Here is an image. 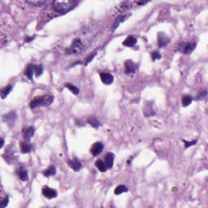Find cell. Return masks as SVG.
<instances>
[{"mask_svg": "<svg viewBox=\"0 0 208 208\" xmlns=\"http://www.w3.org/2000/svg\"><path fill=\"white\" fill-rule=\"evenodd\" d=\"M11 90H12V86H11V85H9L8 86L4 87L3 90H2V91H1V97H2V98L4 99V98L10 94Z\"/></svg>", "mask_w": 208, "mask_h": 208, "instance_id": "603a6c76", "label": "cell"}, {"mask_svg": "<svg viewBox=\"0 0 208 208\" xmlns=\"http://www.w3.org/2000/svg\"><path fill=\"white\" fill-rule=\"evenodd\" d=\"M103 150V144L102 142H95L94 144L90 148V153L94 156H97L100 155Z\"/></svg>", "mask_w": 208, "mask_h": 208, "instance_id": "52a82bcc", "label": "cell"}, {"mask_svg": "<svg viewBox=\"0 0 208 208\" xmlns=\"http://www.w3.org/2000/svg\"><path fill=\"white\" fill-rule=\"evenodd\" d=\"M3 144H4V139H3V138H1V146H0V147H3Z\"/></svg>", "mask_w": 208, "mask_h": 208, "instance_id": "836d02e7", "label": "cell"}, {"mask_svg": "<svg viewBox=\"0 0 208 208\" xmlns=\"http://www.w3.org/2000/svg\"><path fill=\"white\" fill-rule=\"evenodd\" d=\"M126 19V16L125 15H121V16H118L117 18L116 19V21L114 22L113 24V30H116V28H118L120 24H121L122 22H124Z\"/></svg>", "mask_w": 208, "mask_h": 208, "instance_id": "ffe728a7", "label": "cell"}, {"mask_svg": "<svg viewBox=\"0 0 208 208\" xmlns=\"http://www.w3.org/2000/svg\"><path fill=\"white\" fill-rule=\"evenodd\" d=\"M136 43H137V38L133 36H129L123 42V45L127 46V47H133V46H135Z\"/></svg>", "mask_w": 208, "mask_h": 208, "instance_id": "e0dca14e", "label": "cell"}, {"mask_svg": "<svg viewBox=\"0 0 208 208\" xmlns=\"http://www.w3.org/2000/svg\"><path fill=\"white\" fill-rule=\"evenodd\" d=\"M88 123H89L91 126H93L94 128H96V129L98 128V127L101 125L100 122L98 121L95 117H90V118L88 119Z\"/></svg>", "mask_w": 208, "mask_h": 208, "instance_id": "d4e9b609", "label": "cell"}, {"mask_svg": "<svg viewBox=\"0 0 208 208\" xmlns=\"http://www.w3.org/2000/svg\"><path fill=\"white\" fill-rule=\"evenodd\" d=\"M46 1L45 0H35V1H26V3L30 5L35 6V7H41L43 4H45Z\"/></svg>", "mask_w": 208, "mask_h": 208, "instance_id": "484cf974", "label": "cell"}, {"mask_svg": "<svg viewBox=\"0 0 208 208\" xmlns=\"http://www.w3.org/2000/svg\"><path fill=\"white\" fill-rule=\"evenodd\" d=\"M18 176L19 178H20L21 181H27L29 180L28 172H27L26 170H24V169H21V170H20V171H19L18 173Z\"/></svg>", "mask_w": 208, "mask_h": 208, "instance_id": "cb8c5ba5", "label": "cell"}, {"mask_svg": "<svg viewBox=\"0 0 208 208\" xmlns=\"http://www.w3.org/2000/svg\"><path fill=\"white\" fill-rule=\"evenodd\" d=\"M42 72H43V68H42V65L37 66L36 72H35V73H36V76H37V77H38V76L42 75Z\"/></svg>", "mask_w": 208, "mask_h": 208, "instance_id": "f1b7e54d", "label": "cell"}, {"mask_svg": "<svg viewBox=\"0 0 208 208\" xmlns=\"http://www.w3.org/2000/svg\"><path fill=\"white\" fill-rule=\"evenodd\" d=\"M8 201H9V198H8V197H6V198H4L3 201H2V203H1V206H2V208L6 207V206H8Z\"/></svg>", "mask_w": 208, "mask_h": 208, "instance_id": "1f68e13d", "label": "cell"}, {"mask_svg": "<svg viewBox=\"0 0 208 208\" xmlns=\"http://www.w3.org/2000/svg\"><path fill=\"white\" fill-rule=\"evenodd\" d=\"M193 101V98L190 96V95H184L182 97L181 102H182V105L184 107H187V106L190 105L191 103Z\"/></svg>", "mask_w": 208, "mask_h": 208, "instance_id": "7402d4cb", "label": "cell"}, {"mask_svg": "<svg viewBox=\"0 0 208 208\" xmlns=\"http://www.w3.org/2000/svg\"><path fill=\"white\" fill-rule=\"evenodd\" d=\"M128 190H128V188H127L125 185L120 184V185H118V186L115 189L114 193H115V194L119 195V194H123V193L128 192Z\"/></svg>", "mask_w": 208, "mask_h": 208, "instance_id": "44dd1931", "label": "cell"}, {"mask_svg": "<svg viewBox=\"0 0 208 208\" xmlns=\"http://www.w3.org/2000/svg\"><path fill=\"white\" fill-rule=\"evenodd\" d=\"M95 166H96V168H97L99 171H102V172H105V171H107V168L106 166L105 162L103 160H102V159H98V160H96V162H95Z\"/></svg>", "mask_w": 208, "mask_h": 208, "instance_id": "ac0fdd59", "label": "cell"}, {"mask_svg": "<svg viewBox=\"0 0 208 208\" xmlns=\"http://www.w3.org/2000/svg\"><path fill=\"white\" fill-rule=\"evenodd\" d=\"M130 5H131V3L129 2H124V3H121L120 8H121V10H126V9H129L130 8Z\"/></svg>", "mask_w": 208, "mask_h": 208, "instance_id": "4dcf8cb0", "label": "cell"}, {"mask_svg": "<svg viewBox=\"0 0 208 208\" xmlns=\"http://www.w3.org/2000/svg\"><path fill=\"white\" fill-rule=\"evenodd\" d=\"M101 81L105 85H110L113 82L114 77L111 73L108 72H102L100 73Z\"/></svg>", "mask_w": 208, "mask_h": 208, "instance_id": "30bf717a", "label": "cell"}, {"mask_svg": "<svg viewBox=\"0 0 208 208\" xmlns=\"http://www.w3.org/2000/svg\"><path fill=\"white\" fill-rule=\"evenodd\" d=\"M17 118L16 111H11L10 113L7 114L6 116H3V120L8 123V124H14Z\"/></svg>", "mask_w": 208, "mask_h": 208, "instance_id": "9c48e42d", "label": "cell"}, {"mask_svg": "<svg viewBox=\"0 0 208 208\" xmlns=\"http://www.w3.org/2000/svg\"><path fill=\"white\" fill-rule=\"evenodd\" d=\"M95 55H96V53H94V54H93L92 56H90V57H89V58H88V59H87V60H86V62H85V65H86V64H88V63H90V61H91V60H92V59H93V58H94V56H95Z\"/></svg>", "mask_w": 208, "mask_h": 208, "instance_id": "d6a6232c", "label": "cell"}, {"mask_svg": "<svg viewBox=\"0 0 208 208\" xmlns=\"http://www.w3.org/2000/svg\"><path fill=\"white\" fill-rule=\"evenodd\" d=\"M151 58H152V59L154 61L155 60V59H161L160 53L158 52V51H154V52L152 53V55H151Z\"/></svg>", "mask_w": 208, "mask_h": 208, "instance_id": "83f0119b", "label": "cell"}, {"mask_svg": "<svg viewBox=\"0 0 208 208\" xmlns=\"http://www.w3.org/2000/svg\"><path fill=\"white\" fill-rule=\"evenodd\" d=\"M196 47V43H183V49H181V51L184 53V55H190L193 50H194Z\"/></svg>", "mask_w": 208, "mask_h": 208, "instance_id": "7c38bea8", "label": "cell"}, {"mask_svg": "<svg viewBox=\"0 0 208 208\" xmlns=\"http://www.w3.org/2000/svg\"><path fill=\"white\" fill-rule=\"evenodd\" d=\"M137 64L133 62V60H126L124 63V72L126 74H131L134 73L135 72L137 71Z\"/></svg>", "mask_w": 208, "mask_h": 208, "instance_id": "277c9868", "label": "cell"}, {"mask_svg": "<svg viewBox=\"0 0 208 208\" xmlns=\"http://www.w3.org/2000/svg\"><path fill=\"white\" fill-rule=\"evenodd\" d=\"M143 112H144V115H145L146 117H149V116L155 115V112L153 110L152 104L149 103V102L146 103L145 107H144V110H143Z\"/></svg>", "mask_w": 208, "mask_h": 208, "instance_id": "9a60e30c", "label": "cell"}, {"mask_svg": "<svg viewBox=\"0 0 208 208\" xmlns=\"http://www.w3.org/2000/svg\"><path fill=\"white\" fill-rule=\"evenodd\" d=\"M45 177H50V176H54L56 173V168L55 166H50L47 169H46L45 171L42 172Z\"/></svg>", "mask_w": 208, "mask_h": 208, "instance_id": "d6986e66", "label": "cell"}, {"mask_svg": "<svg viewBox=\"0 0 208 208\" xmlns=\"http://www.w3.org/2000/svg\"><path fill=\"white\" fill-rule=\"evenodd\" d=\"M114 158H115V156H114V154H112V153L109 152L105 155L104 162H105V164L107 169H111L113 167Z\"/></svg>", "mask_w": 208, "mask_h": 208, "instance_id": "8fae6325", "label": "cell"}, {"mask_svg": "<svg viewBox=\"0 0 208 208\" xmlns=\"http://www.w3.org/2000/svg\"><path fill=\"white\" fill-rule=\"evenodd\" d=\"M36 69H37V66H35L34 64H29L27 66L26 69L24 71V74L26 75L29 79H33V76H34V74L36 72Z\"/></svg>", "mask_w": 208, "mask_h": 208, "instance_id": "4fadbf2b", "label": "cell"}, {"mask_svg": "<svg viewBox=\"0 0 208 208\" xmlns=\"http://www.w3.org/2000/svg\"><path fill=\"white\" fill-rule=\"evenodd\" d=\"M54 101V97L50 95H43L39 97H35L30 103V107L34 109L38 107H48Z\"/></svg>", "mask_w": 208, "mask_h": 208, "instance_id": "7a4b0ae2", "label": "cell"}, {"mask_svg": "<svg viewBox=\"0 0 208 208\" xmlns=\"http://www.w3.org/2000/svg\"><path fill=\"white\" fill-rule=\"evenodd\" d=\"M76 3L73 1H69V0H65V1H54L52 3V8L54 10L59 12V13H65L70 11L72 8L75 6Z\"/></svg>", "mask_w": 208, "mask_h": 208, "instance_id": "6da1fadb", "label": "cell"}, {"mask_svg": "<svg viewBox=\"0 0 208 208\" xmlns=\"http://www.w3.org/2000/svg\"><path fill=\"white\" fill-rule=\"evenodd\" d=\"M42 194L45 196L46 198L51 199V198H55L57 197V191L56 190H54L52 188L48 187V186H44L42 190Z\"/></svg>", "mask_w": 208, "mask_h": 208, "instance_id": "5b68a950", "label": "cell"}, {"mask_svg": "<svg viewBox=\"0 0 208 208\" xmlns=\"http://www.w3.org/2000/svg\"><path fill=\"white\" fill-rule=\"evenodd\" d=\"M183 142H184V146H185V148L190 147L191 146L196 145V143H197V141H192V142H187V141H185V140H183Z\"/></svg>", "mask_w": 208, "mask_h": 208, "instance_id": "f546056e", "label": "cell"}, {"mask_svg": "<svg viewBox=\"0 0 208 208\" xmlns=\"http://www.w3.org/2000/svg\"><path fill=\"white\" fill-rule=\"evenodd\" d=\"M65 86L69 89L70 91H71L72 94H74L75 95H76V94H79V89L77 88L76 86H75V85H72V84H69V83H67L66 85H65Z\"/></svg>", "mask_w": 208, "mask_h": 208, "instance_id": "4316f807", "label": "cell"}, {"mask_svg": "<svg viewBox=\"0 0 208 208\" xmlns=\"http://www.w3.org/2000/svg\"><path fill=\"white\" fill-rule=\"evenodd\" d=\"M34 128L32 126L27 128L26 129H24V132H23V136H24V140H25L26 142H29V140L31 139V137L34 134Z\"/></svg>", "mask_w": 208, "mask_h": 208, "instance_id": "5bb4252c", "label": "cell"}, {"mask_svg": "<svg viewBox=\"0 0 208 208\" xmlns=\"http://www.w3.org/2000/svg\"><path fill=\"white\" fill-rule=\"evenodd\" d=\"M34 147L33 146L29 143V142H21V152L23 154H28V153H30L33 150Z\"/></svg>", "mask_w": 208, "mask_h": 208, "instance_id": "2e32d148", "label": "cell"}, {"mask_svg": "<svg viewBox=\"0 0 208 208\" xmlns=\"http://www.w3.org/2000/svg\"><path fill=\"white\" fill-rule=\"evenodd\" d=\"M170 42L169 37L164 33H159L158 34V46L159 48L166 46Z\"/></svg>", "mask_w": 208, "mask_h": 208, "instance_id": "8992f818", "label": "cell"}, {"mask_svg": "<svg viewBox=\"0 0 208 208\" xmlns=\"http://www.w3.org/2000/svg\"><path fill=\"white\" fill-rule=\"evenodd\" d=\"M83 43L82 42V41L79 39V38H76L74 40L72 44L71 45V46L69 48H68L66 50L67 54H76V53H79L81 50L83 49Z\"/></svg>", "mask_w": 208, "mask_h": 208, "instance_id": "3957f363", "label": "cell"}, {"mask_svg": "<svg viewBox=\"0 0 208 208\" xmlns=\"http://www.w3.org/2000/svg\"><path fill=\"white\" fill-rule=\"evenodd\" d=\"M68 163H69V167H70L72 169H73L75 171H80V170L82 168V163H80V161L76 158H73V159L68 160Z\"/></svg>", "mask_w": 208, "mask_h": 208, "instance_id": "ba28073f", "label": "cell"}]
</instances>
